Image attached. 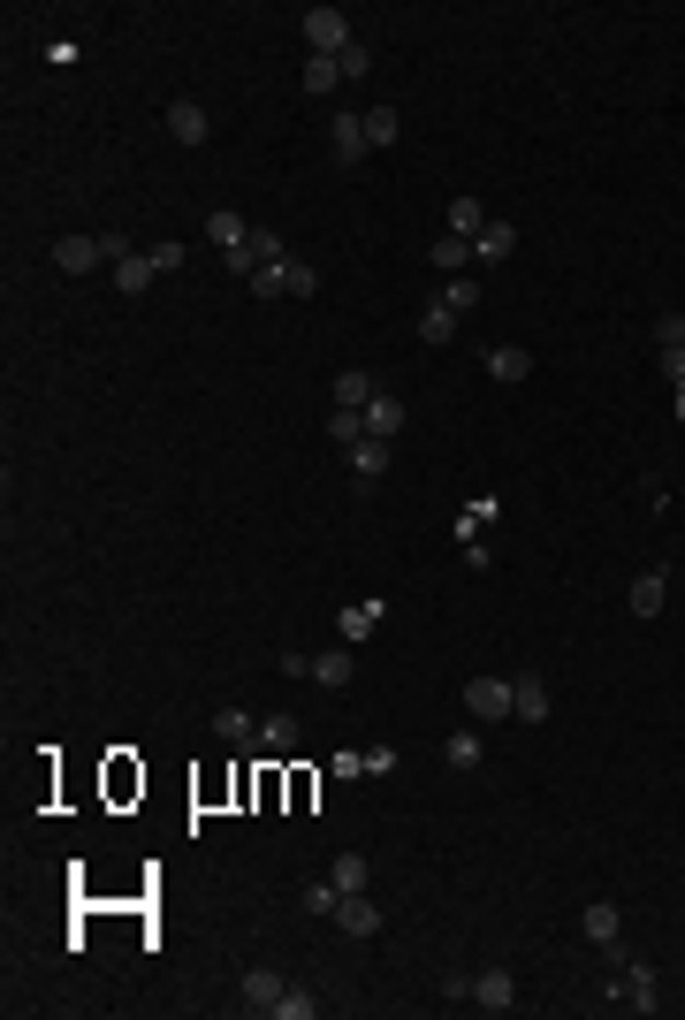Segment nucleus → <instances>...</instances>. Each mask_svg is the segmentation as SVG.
<instances>
[{"label": "nucleus", "mask_w": 685, "mask_h": 1020, "mask_svg": "<svg viewBox=\"0 0 685 1020\" xmlns=\"http://www.w3.org/2000/svg\"><path fill=\"white\" fill-rule=\"evenodd\" d=\"M465 716L488 731V723H503L511 716V679H465Z\"/></svg>", "instance_id": "nucleus-1"}, {"label": "nucleus", "mask_w": 685, "mask_h": 1020, "mask_svg": "<svg viewBox=\"0 0 685 1020\" xmlns=\"http://www.w3.org/2000/svg\"><path fill=\"white\" fill-rule=\"evenodd\" d=\"M328 153H336L342 169H358V161L373 153V146H365V115H358V107H336V115H328Z\"/></svg>", "instance_id": "nucleus-2"}, {"label": "nucleus", "mask_w": 685, "mask_h": 1020, "mask_svg": "<svg viewBox=\"0 0 685 1020\" xmlns=\"http://www.w3.org/2000/svg\"><path fill=\"white\" fill-rule=\"evenodd\" d=\"M350 38H358V31H350L342 8H305V46H313V54H342Z\"/></svg>", "instance_id": "nucleus-3"}, {"label": "nucleus", "mask_w": 685, "mask_h": 1020, "mask_svg": "<svg viewBox=\"0 0 685 1020\" xmlns=\"http://www.w3.org/2000/svg\"><path fill=\"white\" fill-rule=\"evenodd\" d=\"M617 1006H625V1013H655V1006H663L648 960H625V967H617Z\"/></svg>", "instance_id": "nucleus-4"}, {"label": "nucleus", "mask_w": 685, "mask_h": 1020, "mask_svg": "<svg viewBox=\"0 0 685 1020\" xmlns=\"http://www.w3.org/2000/svg\"><path fill=\"white\" fill-rule=\"evenodd\" d=\"M388 617V594H358V602H342V617H336V633H342V648H358V640H373V625Z\"/></svg>", "instance_id": "nucleus-5"}, {"label": "nucleus", "mask_w": 685, "mask_h": 1020, "mask_svg": "<svg viewBox=\"0 0 685 1020\" xmlns=\"http://www.w3.org/2000/svg\"><path fill=\"white\" fill-rule=\"evenodd\" d=\"M548 708H556V700H548V679H541V671H518L511 679V716L518 723H548Z\"/></svg>", "instance_id": "nucleus-6"}, {"label": "nucleus", "mask_w": 685, "mask_h": 1020, "mask_svg": "<svg viewBox=\"0 0 685 1020\" xmlns=\"http://www.w3.org/2000/svg\"><path fill=\"white\" fill-rule=\"evenodd\" d=\"M404 427H411V404H404V396H388V389H381V396H373V404H365V434H373V442H396V434H404Z\"/></svg>", "instance_id": "nucleus-7"}, {"label": "nucleus", "mask_w": 685, "mask_h": 1020, "mask_svg": "<svg viewBox=\"0 0 685 1020\" xmlns=\"http://www.w3.org/2000/svg\"><path fill=\"white\" fill-rule=\"evenodd\" d=\"M579 937L602 952V944H617L625 937V914H617V899H587V914H579Z\"/></svg>", "instance_id": "nucleus-8"}, {"label": "nucleus", "mask_w": 685, "mask_h": 1020, "mask_svg": "<svg viewBox=\"0 0 685 1020\" xmlns=\"http://www.w3.org/2000/svg\"><path fill=\"white\" fill-rule=\"evenodd\" d=\"M473 1006H480V1013H511L518 1006L511 967H480V975H473Z\"/></svg>", "instance_id": "nucleus-9"}, {"label": "nucleus", "mask_w": 685, "mask_h": 1020, "mask_svg": "<svg viewBox=\"0 0 685 1020\" xmlns=\"http://www.w3.org/2000/svg\"><path fill=\"white\" fill-rule=\"evenodd\" d=\"M169 138L175 146H206V138H213V115H206L198 100H169Z\"/></svg>", "instance_id": "nucleus-10"}, {"label": "nucleus", "mask_w": 685, "mask_h": 1020, "mask_svg": "<svg viewBox=\"0 0 685 1020\" xmlns=\"http://www.w3.org/2000/svg\"><path fill=\"white\" fill-rule=\"evenodd\" d=\"M663 602H671V571L655 564V571H640V579H632L625 610H632V617H663Z\"/></svg>", "instance_id": "nucleus-11"}, {"label": "nucleus", "mask_w": 685, "mask_h": 1020, "mask_svg": "<svg viewBox=\"0 0 685 1020\" xmlns=\"http://www.w3.org/2000/svg\"><path fill=\"white\" fill-rule=\"evenodd\" d=\"M358 679V656H350V648H321V656H313V685H321V693H342V685Z\"/></svg>", "instance_id": "nucleus-12"}, {"label": "nucleus", "mask_w": 685, "mask_h": 1020, "mask_svg": "<svg viewBox=\"0 0 685 1020\" xmlns=\"http://www.w3.org/2000/svg\"><path fill=\"white\" fill-rule=\"evenodd\" d=\"M328 389H336V412H365V404L381 396V381H373L365 366H342V373L328 381Z\"/></svg>", "instance_id": "nucleus-13"}, {"label": "nucleus", "mask_w": 685, "mask_h": 1020, "mask_svg": "<svg viewBox=\"0 0 685 1020\" xmlns=\"http://www.w3.org/2000/svg\"><path fill=\"white\" fill-rule=\"evenodd\" d=\"M206 236H213V244H221V259H229V252H244V244H252V221H244L236 206H213V213H206Z\"/></svg>", "instance_id": "nucleus-14"}, {"label": "nucleus", "mask_w": 685, "mask_h": 1020, "mask_svg": "<svg viewBox=\"0 0 685 1020\" xmlns=\"http://www.w3.org/2000/svg\"><path fill=\"white\" fill-rule=\"evenodd\" d=\"M100 259H107L100 236H61V244H54V267H61V275H92Z\"/></svg>", "instance_id": "nucleus-15"}, {"label": "nucleus", "mask_w": 685, "mask_h": 1020, "mask_svg": "<svg viewBox=\"0 0 685 1020\" xmlns=\"http://www.w3.org/2000/svg\"><path fill=\"white\" fill-rule=\"evenodd\" d=\"M213 739H221V746H252V754H259V716H252V708H213Z\"/></svg>", "instance_id": "nucleus-16"}, {"label": "nucleus", "mask_w": 685, "mask_h": 1020, "mask_svg": "<svg viewBox=\"0 0 685 1020\" xmlns=\"http://www.w3.org/2000/svg\"><path fill=\"white\" fill-rule=\"evenodd\" d=\"M290 983L275 975V967H252L244 983H236V998H244V1013H275V998H282Z\"/></svg>", "instance_id": "nucleus-17"}, {"label": "nucleus", "mask_w": 685, "mask_h": 1020, "mask_svg": "<svg viewBox=\"0 0 685 1020\" xmlns=\"http://www.w3.org/2000/svg\"><path fill=\"white\" fill-rule=\"evenodd\" d=\"M161 282V267H153V252H130V259H115V290L123 298H146Z\"/></svg>", "instance_id": "nucleus-18"}, {"label": "nucleus", "mask_w": 685, "mask_h": 1020, "mask_svg": "<svg viewBox=\"0 0 685 1020\" xmlns=\"http://www.w3.org/2000/svg\"><path fill=\"white\" fill-rule=\"evenodd\" d=\"M298 739H305V723H298L290 708H267V716H259V746H267V754H290Z\"/></svg>", "instance_id": "nucleus-19"}, {"label": "nucleus", "mask_w": 685, "mask_h": 1020, "mask_svg": "<svg viewBox=\"0 0 685 1020\" xmlns=\"http://www.w3.org/2000/svg\"><path fill=\"white\" fill-rule=\"evenodd\" d=\"M442 762H450V769H480V762H488V739H480V723L450 731V739H442Z\"/></svg>", "instance_id": "nucleus-20"}, {"label": "nucleus", "mask_w": 685, "mask_h": 1020, "mask_svg": "<svg viewBox=\"0 0 685 1020\" xmlns=\"http://www.w3.org/2000/svg\"><path fill=\"white\" fill-rule=\"evenodd\" d=\"M511 252H518V229H511V221H488V229L473 236V259H480V267H503Z\"/></svg>", "instance_id": "nucleus-21"}, {"label": "nucleus", "mask_w": 685, "mask_h": 1020, "mask_svg": "<svg viewBox=\"0 0 685 1020\" xmlns=\"http://www.w3.org/2000/svg\"><path fill=\"white\" fill-rule=\"evenodd\" d=\"M381 473H388V442H373V434H365V442H350V480H358V488H373Z\"/></svg>", "instance_id": "nucleus-22"}, {"label": "nucleus", "mask_w": 685, "mask_h": 1020, "mask_svg": "<svg viewBox=\"0 0 685 1020\" xmlns=\"http://www.w3.org/2000/svg\"><path fill=\"white\" fill-rule=\"evenodd\" d=\"M336 922H342V929H350V937H373V929H381V906H373L365 891H342Z\"/></svg>", "instance_id": "nucleus-23"}, {"label": "nucleus", "mask_w": 685, "mask_h": 1020, "mask_svg": "<svg viewBox=\"0 0 685 1020\" xmlns=\"http://www.w3.org/2000/svg\"><path fill=\"white\" fill-rule=\"evenodd\" d=\"M313 100H328V92H342V61L336 54H305V77H298Z\"/></svg>", "instance_id": "nucleus-24"}, {"label": "nucleus", "mask_w": 685, "mask_h": 1020, "mask_svg": "<svg viewBox=\"0 0 685 1020\" xmlns=\"http://www.w3.org/2000/svg\"><path fill=\"white\" fill-rule=\"evenodd\" d=\"M488 373H496V381H533V350H525V343H496V350H488Z\"/></svg>", "instance_id": "nucleus-25"}, {"label": "nucleus", "mask_w": 685, "mask_h": 1020, "mask_svg": "<svg viewBox=\"0 0 685 1020\" xmlns=\"http://www.w3.org/2000/svg\"><path fill=\"white\" fill-rule=\"evenodd\" d=\"M434 298L465 321V313H480V275H442V290H434Z\"/></svg>", "instance_id": "nucleus-26"}, {"label": "nucleus", "mask_w": 685, "mask_h": 1020, "mask_svg": "<svg viewBox=\"0 0 685 1020\" xmlns=\"http://www.w3.org/2000/svg\"><path fill=\"white\" fill-rule=\"evenodd\" d=\"M488 221H496V213H488L480 198H450V236H465V244H473V236H480Z\"/></svg>", "instance_id": "nucleus-27"}, {"label": "nucleus", "mask_w": 685, "mask_h": 1020, "mask_svg": "<svg viewBox=\"0 0 685 1020\" xmlns=\"http://www.w3.org/2000/svg\"><path fill=\"white\" fill-rule=\"evenodd\" d=\"M450 336H457V313H450L442 298H427V305H419V343H450Z\"/></svg>", "instance_id": "nucleus-28"}, {"label": "nucleus", "mask_w": 685, "mask_h": 1020, "mask_svg": "<svg viewBox=\"0 0 685 1020\" xmlns=\"http://www.w3.org/2000/svg\"><path fill=\"white\" fill-rule=\"evenodd\" d=\"M496 518H503V503H496V496H473V503H465V518H457V541H480Z\"/></svg>", "instance_id": "nucleus-29"}, {"label": "nucleus", "mask_w": 685, "mask_h": 1020, "mask_svg": "<svg viewBox=\"0 0 685 1020\" xmlns=\"http://www.w3.org/2000/svg\"><path fill=\"white\" fill-rule=\"evenodd\" d=\"M396 138H404V115H396L388 100H381V107H365V146H396Z\"/></svg>", "instance_id": "nucleus-30"}, {"label": "nucleus", "mask_w": 685, "mask_h": 1020, "mask_svg": "<svg viewBox=\"0 0 685 1020\" xmlns=\"http://www.w3.org/2000/svg\"><path fill=\"white\" fill-rule=\"evenodd\" d=\"M328 876H336L342 891H365V883H373V860H365V853H336V860H328Z\"/></svg>", "instance_id": "nucleus-31"}, {"label": "nucleus", "mask_w": 685, "mask_h": 1020, "mask_svg": "<svg viewBox=\"0 0 685 1020\" xmlns=\"http://www.w3.org/2000/svg\"><path fill=\"white\" fill-rule=\"evenodd\" d=\"M275 1020H321V998H313L305 983H290V990L275 998Z\"/></svg>", "instance_id": "nucleus-32"}, {"label": "nucleus", "mask_w": 685, "mask_h": 1020, "mask_svg": "<svg viewBox=\"0 0 685 1020\" xmlns=\"http://www.w3.org/2000/svg\"><path fill=\"white\" fill-rule=\"evenodd\" d=\"M434 267H442V275H465V267H473V244L442 229V236H434Z\"/></svg>", "instance_id": "nucleus-33"}, {"label": "nucleus", "mask_w": 685, "mask_h": 1020, "mask_svg": "<svg viewBox=\"0 0 685 1020\" xmlns=\"http://www.w3.org/2000/svg\"><path fill=\"white\" fill-rule=\"evenodd\" d=\"M336 906H342V883H336V876H321V883H305V914H321V922H336Z\"/></svg>", "instance_id": "nucleus-34"}, {"label": "nucleus", "mask_w": 685, "mask_h": 1020, "mask_svg": "<svg viewBox=\"0 0 685 1020\" xmlns=\"http://www.w3.org/2000/svg\"><path fill=\"white\" fill-rule=\"evenodd\" d=\"M282 298H321V267H305V259L290 252V275H282Z\"/></svg>", "instance_id": "nucleus-35"}, {"label": "nucleus", "mask_w": 685, "mask_h": 1020, "mask_svg": "<svg viewBox=\"0 0 685 1020\" xmlns=\"http://www.w3.org/2000/svg\"><path fill=\"white\" fill-rule=\"evenodd\" d=\"M328 442H336V450L365 442V412H328Z\"/></svg>", "instance_id": "nucleus-36"}, {"label": "nucleus", "mask_w": 685, "mask_h": 1020, "mask_svg": "<svg viewBox=\"0 0 685 1020\" xmlns=\"http://www.w3.org/2000/svg\"><path fill=\"white\" fill-rule=\"evenodd\" d=\"M336 61H342V84H365V77H373V54H365V38H350Z\"/></svg>", "instance_id": "nucleus-37"}, {"label": "nucleus", "mask_w": 685, "mask_h": 1020, "mask_svg": "<svg viewBox=\"0 0 685 1020\" xmlns=\"http://www.w3.org/2000/svg\"><path fill=\"white\" fill-rule=\"evenodd\" d=\"M282 275H290V259H267V267L252 275V290H259V298H282Z\"/></svg>", "instance_id": "nucleus-38"}, {"label": "nucleus", "mask_w": 685, "mask_h": 1020, "mask_svg": "<svg viewBox=\"0 0 685 1020\" xmlns=\"http://www.w3.org/2000/svg\"><path fill=\"white\" fill-rule=\"evenodd\" d=\"M655 343H663V350H685V313H663V321H655Z\"/></svg>", "instance_id": "nucleus-39"}, {"label": "nucleus", "mask_w": 685, "mask_h": 1020, "mask_svg": "<svg viewBox=\"0 0 685 1020\" xmlns=\"http://www.w3.org/2000/svg\"><path fill=\"white\" fill-rule=\"evenodd\" d=\"M183 259H190V252H183L175 236H169V244H153V267H161V275H183Z\"/></svg>", "instance_id": "nucleus-40"}, {"label": "nucleus", "mask_w": 685, "mask_h": 1020, "mask_svg": "<svg viewBox=\"0 0 685 1020\" xmlns=\"http://www.w3.org/2000/svg\"><path fill=\"white\" fill-rule=\"evenodd\" d=\"M275 671H282V679H313V656H298V648H282V656H275Z\"/></svg>", "instance_id": "nucleus-41"}, {"label": "nucleus", "mask_w": 685, "mask_h": 1020, "mask_svg": "<svg viewBox=\"0 0 685 1020\" xmlns=\"http://www.w3.org/2000/svg\"><path fill=\"white\" fill-rule=\"evenodd\" d=\"M396 769V746H365V777H388Z\"/></svg>", "instance_id": "nucleus-42"}, {"label": "nucleus", "mask_w": 685, "mask_h": 1020, "mask_svg": "<svg viewBox=\"0 0 685 1020\" xmlns=\"http://www.w3.org/2000/svg\"><path fill=\"white\" fill-rule=\"evenodd\" d=\"M663 381H671V389H685V350H663Z\"/></svg>", "instance_id": "nucleus-43"}, {"label": "nucleus", "mask_w": 685, "mask_h": 1020, "mask_svg": "<svg viewBox=\"0 0 685 1020\" xmlns=\"http://www.w3.org/2000/svg\"><path fill=\"white\" fill-rule=\"evenodd\" d=\"M671 412H678V419H685V389H678V396H671Z\"/></svg>", "instance_id": "nucleus-44"}]
</instances>
